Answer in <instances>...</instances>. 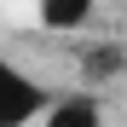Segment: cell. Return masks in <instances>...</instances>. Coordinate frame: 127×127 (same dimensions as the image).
I'll return each mask as SVG.
<instances>
[{"instance_id":"1","label":"cell","mask_w":127,"mask_h":127,"mask_svg":"<svg viewBox=\"0 0 127 127\" xmlns=\"http://www.w3.org/2000/svg\"><path fill=\"white\" fill-rule=\"evenodd\" d=\"M46 104H52V93L29 69H17L12 58H0V127H35Z\"/></svg>"},{"instance_id":"2","label":"cell","mask_w":127,"mask_h":127,"mask_svg":"<svg viewBox=\"0 0 127 127\" xmlns=\"http://www.w3.org/2000/svg\"><path fill=\"white\" fill-rule=\"evenodd\" d=\"M40 127H104V110L93 93H64L40 110Z\"/></svg>"},{"instance_id":"3","label":"cell","mask_w":127,"mask_h":127,"mask_svg":"<svg viewBox=\"0 0 127 127\" xmlns=\"http://www.w3.org/2000/svg\"><path fill=\"white\" fill-rule=\"evenodd\" d=\"M35 17L46 35H75L93 23V0H35Z\"/></svg>"},{"instance_id":"4","label":"cell","mask_w":127,"mask_h":127,"mask_svg":"<svg viewBox=\"0 0 127 127\" xmlns=\"http://www.w3.org/2000/svg\"><path fill=\"white\" fill-rule=\"evenodd\" d=\"M87 69H93V75H116V69H121V58H116V52H93V58H87Z\"/></svg>"}]
</instances>
